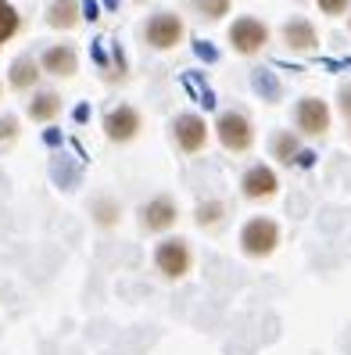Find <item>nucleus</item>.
Instances as JSON below:
<instances>
[{"label":"nucleus","instance_id":"nucleus-7","mask_svg":"<svg viewBox=\"0 0 351 355\" xmlns=\"http://www.w3.org/2000/svg\"><path fill=\"white\" fill-rule=\"evenodd\" d=\"M240 191H244V198H251V201H269L280 191V180H276V173L269 169V165H251V169L244 173V180H240Z\"/></svg>","mask_w":351,"mask_h":355},{"label":"nucleus","instance_id":"nucleus-24","mask_svg":"<svg viewBox=\"0 0 351 355\" xmlns=\"http://www.w3.org/2000/svg\"><path fill=\"white\" fill-rule=\"evenodd\" d=\"M348 137H351V122H348Z\"/></svg>","mask_w":351,"mask_h":355},{"label":"nucleus","instance_id":"nucleus-2","mask_svg":"<svg viewBox=\"0 0 351 355\" xmlns=\"http://www.w3.org/2000/svg\"><path fill=\"white\" fill-rule=\"evenodd\" d=\"M330 122H334V115H330V104L323 97H301L294 104V126H298L301 137H308V140L326 137Z\"/></svg>","mask_w":351,"mask_h":355},{"label":"nucleus","instance_id":"nucleus-22","mask_svg":"<svg viewBox=\"0 0 351 355\" xmlns=\"http://www.w3.org/2000/svg\"><path fill=\"white\" fill-rule=\"evenodd\" d=\"M337 108H341L344 122H351V83H344V87L337 90Z\"/></svg>","mask_w":351,"mask_h":355},{"label":"nucleus","instance_id":"nucleus-1","mask_svg":"<svg viewBox=\"0 0 351 355\" xmlns=\"http://www.w3.org/2000/svg\"><path fill=\"white\" fill-rule=\"evenodd\" d=\"M240 248H244V255H251V259H269L280 248V226H276V219H269V216L247 219L244 230H240Z\"/></svg>","mask_w":351,"mask_h":355},{"label":"nucleus","instance_id":"nucleus-15","mask_svg":"<svg viewBox=\"0 0 351 355\" xmlns=\"http://www.w3.org/2000/svg\"><path fill=\"white\" fill-rule=\"evenodd\" d=\"M36 79H39V69H36L33 58H18L15 65H11V87H15V90L36 87Z\"/></svg>","mask_w":351,"mask_h":355},{"label":"nucleus","instance_id":"nucleus-4","mask_svg":"<svg viewBox=\"0 0 351 355\" xmlns=\"http://www.w3.org/2000/svg\"><path fill=\"white\" fill-rule=\"evenodd\" d=\"M230 44H233V51L237 54H258L265 44H269V29H265V22H258V18H251V15H244V18H237V22L230 26Z\"/></svg>","mask_w":351,"mask_h":355},{"label":"nucleus","instance_id":"nucleus-17","mask_svg":"<svg viewBox=\"0 0 351 355\" xmlns=\"http://www.w3.org/2000/svg\"><path fill=\"white\" fill-rule=\"evenodd\" d=\"M15 33H18V11L8 4V0H0V47H4Z\"/></svg>","mask_w":351,"mask_h":355},{"label":"nucleus","instance_id":"nucleus-14","mask_svg":"<svg viewBox=\"0 0 351 355\" xmlns=\"http://www.w3.org/2000/svg\"><path fill=\"white\" fill-rule=\"evenodd\" d=\"M47 22H51V29H72L79 22L75 0H54L51 11H47Z\"/></svg>","mask_w":351,"mask_h":355},{"label":"nucleus","instance_id":"nucleus-9","mask_svg":"<svg viewBox=\"0 0 351 355\" xmlns=\"http://www.w3.org/2000/svg\"><path fill=\"white\" fill-rule=\"evenodd\" d=\"M283 44L291 47L294 54H308L319 47V33L316 26L308 22V18H291V22L283 26Z\"/></svg>","mask_w":351,"mask_h":355},{"label":"nucleus","instance_id":"nucleus-10","mask_svg":"<svg viewBox=\"0 0 351 355\" xmlns=\"http://www.w3.org/2000/svg\"><path fill=\"white\" fill-rule=\"evenodd\" d=\"M140 223H143V230H151V234H161V230H169L172 223H176V205H172V198H154V201H147L143 205V212H140Z\"/></svg>","mask_w":351,"mask_h":355},{"label":"nucleus","instance_id":"nucleus-11","mask_svg":"<svg viewBox=\"0 0 351 355\" xmlns=\"http://www.w3.org/2000/svg\"><path fill=\"white\" fill-rule=\"evenodd\" d=\"M136 130H140V115H136L133 108H115V112H108V115H105V133H108L115 144L133 140V137H136Z\"/></svg>","mask_w":351,"mask_h":355},{"label":"nucleus","instance_id":"nucleus-3","mask_svg":"<svg viewBox=\"0 0 351 355\" xmlns=\"http://www.w3.org/2000/svg\"><path fill=\"white\" fill-rule=\"evenodd\" d=\"M219 140H222V148L226 151H233V155H244V151H251V144H255V130H251V122H247V115L240 112H226L219 115Z\"/></svg>","mask_w":351,"mask_h":355},{"label":"nucleus","instance_id":"nucleus-8","mask_svg":"<svg viewBox=\"0 0 351 355\" xmlns=\"http://www.w3.org/2000/svg\"><path fill=\"white\" fill-rule=\"evenodd\" d=\"M176 144L187 155H197L204 144H208V126H204L201 115H179L176 119Z\"/></svg>","mask_w":351,"mask_h":355},{"label":"nucleus","instance_id":"nucleus-18","mask_svg":"<svg viewBox=\"0 0 351 355\" xmlns=\"http://www.w3.org/2000/svg\"><path fill=\"white\" fill-rule=\"evenodd\" d=\"M194 4L204 18H226V11H230V0H194Z\"/></svg>","mask_w":351,"mask_h":355},{"label":"nucleus","instance_id":"nucleus-5","mask_svg":"<svg viewBox=\"0 0 351 355\" xmlns=\"http://www.w3.org/2000/svg\"><path fill=\"white\" fill-rule=\"evenodd\" d=\"M190 248L187 241H161L158 244V252H154V266H158V273L161 277H169V280H179V277H187L190 273Z\"/></svg>","mask_w":351,"mask_h":355},{"label":"nucleus","instance_id":"nucleus-25","mask_svg":"<svg viewBox=\"0 0 351 355\" xmlns=\"http://www.w3.org/2000/svg\"><path fill=\"white\" fill-rule=\"evenodd\" d=\"M348 29H351V18H348Z\"/></svg>","mask_w":351,"mask_h":355},{"label":"nucleus","instance_id":"nucleus-19","mask_svg":"<svg viewBox=\"0 0 351 355\" xmlns=\"http://www.w3.org/2000/svg\"><path fill=\"white\" fill-rule=\"evenodd\" d=\"M222 219V205L219 201H204L201 208H197V223L201 226H215Z\"/></svg>","mask_w":351,"mask_h":355},{"label":"nucleus","instance_id":"nucleus-12","mask_svg":"<svg viewBox=\"0 0 351 355\" xmlns=\"http://www.w3.org/2000/svg\"><path fill=\"white\" fill-rule=\"evenodd\" d=\"M269 151H273V158H276L280 165H291V162H298V155H301V133L276 130V133L269 137Z\"/></svg>","mask_w":351,"mask_h":355},{"label":"nucleus","instance_id":"nucleus-20","mask_svg":"<svg viewBox=\"0 0 351 355\" xmlns=\"http://www.w3.org/2000/svg\"><path fill=\"white\" fill-rule=\"evenodd\" d=\"M316 4H319V11H323V15H330V18H341V15H348L351 0H316Z\"/></svg>","mask_w":351,"mask_h":355},{"label":"nucleus","instance_id":"nucleus-23","mask_svg":"<svg viewBox=\"0 0 351 355\" xmlns=\"http://www.w3.org/2000/svg\"><path fill=\"white\" fill-rule=\"evenodd\" d=\"M18 137V122L15 119H0V140H15Z\"/></svg>","mask_w":351,"mask_h":355},{"label":"nucleus","instance_id":"nucleus-16","mask_svg":"<svg viewBox=\"0 0 351 355\" xmlns=\"http://www.w3.org/2000/svg\"><path fill=\"white\" fill-rule=\"evenodd\" d=\"M61 112V101H57V94H36L33 97V104H29V115L36 119V122H51L54 115Z\"/></svg>","mask_w":351,"mask_h":355},{"label":"nucleus","instance_id":"nucleus-6","mask_svg":"<svg viewBox=\"0 0 351 355\" xmlns=\"http://www.w3.org/2000/svg\"><path fill=\"white\" fill-rule=\"evenodd\" d=\"M143 40H147L154 51L176 47L179 40H183V18H179V15H169V11L154 15L151 22H147V29H143Z\"/></svg>","mask_w":351,"mask_h":355},{"label":"nucleus","instance_id":"nucleus-21","mask_svg":"<svg viewBox=\"0 0 351 355\" xmlns=\"http://www.w3.org/2000/svg\"><path fill=\"white\" fill-rule=\"evenodd\" d=\"M93 212H97V223H100V226H111V223L118 219V208H111L108 201H97Z\"/></svg>","mask_w":351,"mask_h":355},{"label":"nucleus","instance_id":"nucleus-13","mask_svg":"<svg viewBox=\"0 0 351 355\" xmlns=\"http://www.w3.org/2000/svg\"><path fill=\"white\" fill-rule=\"evenodd\" d=\"M44 69L51 76H72L75 72V51L72 47H51L44 54Z\"/></svg>","mask_w":351,"mask_h":355}]
</instances>
